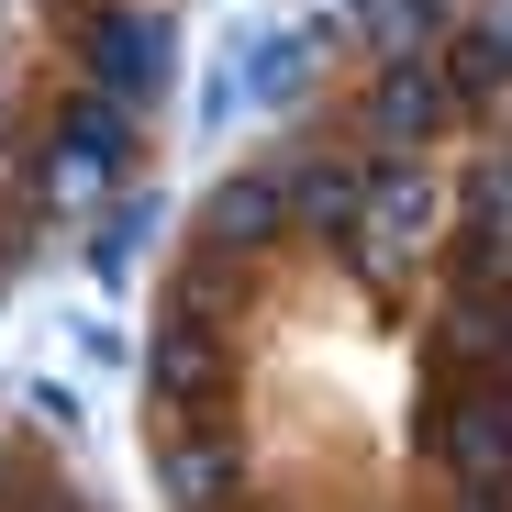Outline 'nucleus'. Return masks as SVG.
<instances>
[{
    "instance_id": "nucleus-3",
    "label": "nucleus",
    "mask_w": 512,
    "mask_h": 512,
    "mask_svg": "<svg viewBox=\"0 0 512 512\" xmlns=\"http://www.w3.org/2000/svg\"><path fill=\"white\" fill-rule=\"evenodd\" d=\"M412 435L457 490H512V379H446Z\"/></svg>"
},
{
    "instance_id": "nucleus-19",
    "label": "nucleus",
    "mask_w": 512,
    "mask_h": 512,
    "mask_svg": "<svg viewBox=\"0 0 512 512\" xmlns=\"http://www.w3.org/2000/svg\"><path fill=\"white\" fill-rule=\"evenodd\" d=\"M501 23H512V12H501Z\"/></svg>"
},
{
    "instance_id": "nucleus-15",
    "label": "nucleus",
    "mask_w": 512,
    "mask_h": 512,
    "mask_svg": "<svg viewBox=\"0 0 512 512\" xmlns=\"http://www.w3.org/2000/svg\"><path fill=\"white\" fill-rule=\"evenodd\" d=\"M190 112H201V134H234L245 123V78H234V45L201 67V90H190Z\"/></svg>"
},
{
    "instance_id": "nucleus-2",
    "label": "nucleus",
    "mask_w": 512,
    "mask_h": 512,
    "mask_svg": "<svg viewBox=\"0 0 512 512\" xmlns=\"http://www.w3.org/2000/svg\"><path fill=\"white\" fill-rule=\"evenodd\" d=\"M78 78H101L112 101L156 112L167 78H179V12L167 0H90L78 12Z\"/></svg>"
},
{
    "instance_id": "nucleus-4",
    "label": "nucleus",
    "mask_w": 512,
    "mask_h": 512,
    "mask_svg": "<svg viewBox=\"0 0 512 512\" xmlns=\"http://www.w3.org/2000/svg\"><path fill=\"white\" fill-rule=\"evenodd\" d=\"M357 123H368V156H423V145H435V134L457 123V101H446L435 56H423V45L379 56V67H368V101H357Z\"/></svg>"
},
{
    "instance_id": "nucleus-6",
    "label": "nucleus",
    "mask_w": 512,
    "mask_h": 512,
    "mask_svg": "<svg viewBox=\"0 0 512 512\" xmlns=\"http://www.w3.org/2000/svg\"><path fill=\"white\" fill-rule=\"evenodd\" d=\"M145 390L167 401V412H179V423H212L223 412V334L212 323H190V312H167L156 334H145Z\"/></svg>"
},
{
    "instance_id": "nucleus-9",
    "label": "nucleus",
    "mask_w": 512,
    "mask_h": 512,
    "mask_svg": "<svg viewBox=\"0 0 512 512\" xmlns=\"http://www.w3.org/2000/svg\"><path fill=\"white\" fill-rule=\"evenodd\" d=\"M423 56H435V78H446L457 112H490V101L512 90V23H501V12H457Z\"/></svg>"
},
{
    "instance_id": "nucleus-10",
    "label": "nucleus",
    "mask_w": 512,
    "mask_h": 512,
    "mask_svg": "<svg viewBox=\"0 0 512 512\" xmlns=\"http://www.w3.org/2000/svg\"><path fill=\"white\" fill-rule=\"evenodd\" d=\"M457 290H512V145H490L468 167V256Z\"/></svg>"
},
{
    "instance_id": "nucleus-13",
    "label": "nucleus",
    "mask_w": 512,
    "mask_h": 512,
    "mask_svg": "<svg viewBox=\"0 0 512 512\" xmlns=\"http://www.w3.org/2000/svg\"><path fill=\"white\" fill-rule=\"evenodd\" d=\"M245 268H256V256H223V245H190V268H179V301H167V312H190V323L234 334V312H245Z\"/></svg>"
},
{
    "instance_id": "nucleus-12",
    "label": "nucleus",
    "mask_w": 512,
    "mask_h": 512,
    "mask_svg": "<svg viewBox=\"0 0 512 512\" xmlns=\"http://www.w3.org/2000/svg\"><path fill=\"white\" fill-rule=\"evenodd\" d=\"M368 223L412 256V245H435L446 234V190H435V167L423 156H368Z\"/></svg>"
},
{
    "instance_id": "nucleus-16",
    "label": "nucleus",
    "mask_w": 512,
    "mask_h": 512,
    "mask_svg": "<svg viewBox=\"0 0 512 512\" xmlns=\"http://www.w3.org/2000/svg\"><path fill=\"white\" fill-rule=\"evenodd\" d=\"M0 512H101V501H90V490H67L56 468H23V457H12V490H0Z\"/></svg>"
},
{
    "instance_id": "nucleus-1",
    "label": "nucleus",
    "mask_w": 512,
    "mask_h": 512,
    "mask_svg": "<svg viewBox=\"0 0 512 512\" xmlns=\"http://www.w3.org/2000/svg\"><path fill=\"white\" fill-rule=\"evenodd\" d=\"M134 145H145V112L112 101L101 78H78V90H56V112H45L34 190H123L134 179Z\"/></svg>"
},
{
    "instance_id": "nucleus-17",
    "label": "nucleus",
    "mask_w": 512,
    "mask_h": 512,
    "mask_svg": "<svg viewBox=\"0 0 512 512\" xmlns=\"http://www.w3.org/2000/svg\"><path fill=\"white\" fill-rule=\"evenodd\" d=\"M446 512H512V490H457Z\"/></svg>"
},
{
    "instance_id": "nucleus-11",
    "label": "nucleus",
    "mask_w": 512,
    "mask_h": 512,
    "mask_svg": "<svg viewBox=\"0 0 512 512\" xmlns=\"http://www.w3.org/2000/svg\"><path fill=\"white\" fill-rule=\"evenodd\" d=\"M279 190H290V234H346L368 212V156H290L279 167Z\"/></svg>"
},
{
    "instance_id": "nucleus-14",
    "label": "nucleus",
    "mask_w": 512,
    "mask_h": 512,
    "mask_svg": "<svg viewBox=\"0 0 512 512\" xmlns=\"http://www.w3.org/2000/svg\"><path fill=\"white\" fill-rule=\"evenodd\" d=\"M156 212H167L156 190H112V212L90 223V279H101V290H112V279H134V256L156 245Z\"/></svg>"
},
{
    "instance_id": "nucleus-5",
    "label": "nucleus",
    "mask_w": 512,
    "mask_h": 512,
    "mask_svg": "<svg viewBox=\"0 0 512 512\" xmlns=\"http://www.w3.org/2000/svg\"><path fill=\"white\" fill-rule=\"evenodd\" d=\"M245 435L234 423H167L156 435V490L179 512H245Z\"/></svg>"
},
{
    "instance_id": "nucleus-18",
    "label": "nucleus",
    "mask_w": 512,
    "mask_h": 512,
    "mask_svg": "<svg viewBox=\"0 0 512 512\" xmlns=\"http://www.w3.org/2000/svg\"><path fill=\"white\" fill-rule=\"evenodd\" d=\"M0 490H12V446H0Z\"/></svg>"
},
{
    "instance_id": "nucleus-8",
    "label": "nucleus",
    "mask_w": 512,
    "mask_h": 512,
    "mask_svg": "<svg viewBox=\"0 0 512 512\" xmlns=\"http://www.w3.org/2000/svg\"><path fill=\"white\" fill-rule=\"evenodd\" d=\"M201 245H223V256H279V245H290L279 167H223V179L201 190Z\"/></svg>"
},
{
    "instance_id": "nucleus-7",
    "label": "nucleus",
    "mask_w": 512,
    "mask_h": 512,
    "mask_svg": "<svg viewBox=\"0 0 512 512\" xmlns=\"http://www.w3.org/2000/svg\"><path fill=\"white\" fill-rule=\"evenodd\" d=\"M323 34H334V23H245V34H234L245 112H301L312 78H323Z\"/></svg>"
}]
</instances>
